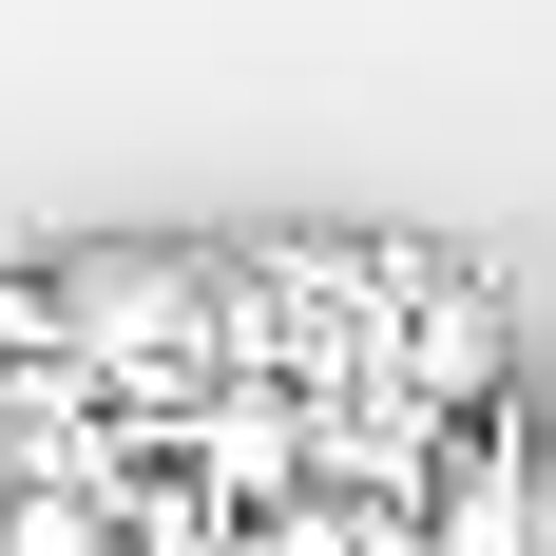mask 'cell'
<instances>
[{
	"mask_svg": "<svg viewBox=\"0 0 556 556\" xmlns=\"http://www.w3.org/2000/svg\"><path fill=\"white\" fill-rule=\"evenodd\" d=\"M384 403H422L442 442L518 403V327H500V288L460 250H384Z\"/></svg>",
	"mask_w": 556,
	"mask_h": 556,
	"instance_id": "obj_1",
	"label": "cell"
},
{
	"mask_svg": "<svg viewBox=\"0 0 556 556\" xmlns=\"http://www.w3.org/2000/svg\"><path fill=\"white\" fill-rule=\"evenodd\" d=\"M422 556H556V442L518 422V403L442 442V480H422Z\"/></svg>",
	"mask_w": 556,
	"mask_h": 556,
	"instance_id": "obj_2",
	"label": "cell"
},
{
	"mask_svg": "<svg viewBox=\"0 0 556 556\" xmlns=\"http://www.w3.org/2000/svg\"><path fill=\"white\" fill-rule=\"evenodd\" d=\"M0 384H77L58 365V269H0Z\"/></svg>",
	"mask_w": 556,
	"mask_h": 556,
	"instance_id": "obj_4",
	"label": "cell"
},
{
	"mask_svg": "<svg viewBox=\"0 0 556 556\" xmlns=\"http://www.w3.org/2000/svg\"><path fill=\"white\" fill-rule=\"evenodd\" d=\"M230 556H422V518H384V500H288V518H250Z\"/></svg>",
	"mask_w": 556,
	"mask_h": 556,
	"instance_id": "obj_3",
	"label": "cell"
}]
</instances>
